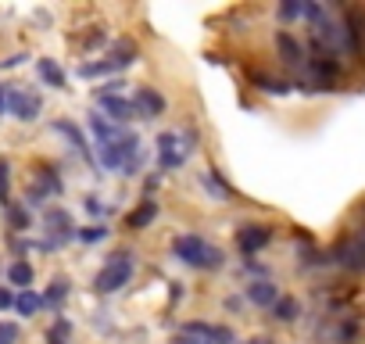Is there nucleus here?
<instances>
[{"label":"nucleus","instance_id":"bb28decb","mask_svg":"<svg viewBox=\"0 0 365 344\" xmlns=\"http://www.w3.org/2000/svg\"><path fill=\"white\" fill-rule=\"evenodd\" d=\"M68 333H72V323H68V319H58V323L47 330V344H68Z\"/></svg>","mask_w":365,"mask_h":344},{"label":"nucleus","instance_id":"c9c22d12","mask_svg":"<svg viewBox=\"0 0 365 344\" xmlns=\"http://www.w3.org/2000/svg\"><path fill=\"white\" fill-rule=\"evenodd\" d=\"M244 344H269L265 337H251V340H244Z\"/></svg>","mask_w":365,"mask_h":344},{"label":"nucleus","instance_id":"4be33fe9","mask_svg":"<svg viewBox=\"0 0 365 344\" xmlns=\"http://www.w3.org/2000/svg\"><path fill=\"white\" fill-rule=\"evenodd\" d=\"M358 337H361V326H358V319H351V315L333 326V344H358Z\"/></svg>","mask_w":365,"mask_h":344},{"label":"nucleus","instance_id":"2eb2a0df","mask_svg":"<svg viewBox=\"0 0 365 344\" xmlns=\"http://www.w3.org/2000/svg\"><path fill=\"white\" fill-rule=\"evenodd\" d=\"M154 219H158V201L143 198V201H140V205L125 216V230H147Z\"/></svg>","mask_w":365,"mask_h":344},{"label":"nucleus","instance_id":"5701e85b","mask_svg":"<svg viewBox=\"0 0 365 344\" xmlns=\"http://www.w3.org/2000/svg\"><path fill=\"white\" fill-rule=\"evenodd\" d=\"M33 276H36V273H33V265H29L26 258H19V262H11V265H8V280H11L15 287H22V290H29V287H33Z\"/></svg>","mask_w":365,"mask_h":344},{"label":"nucleus","instance_id":"6e6552de","mask_svg":"<svg viewBox=\"0 0 365 344\" xmlns=\"http://www.w3.org/2000/svg\"><path fill=\"white\" fill-rule=\"evenodd\" d=\"M269 241H272V226H265V223H247L237 230V248L244 255H258L262 248H269Z\"/></svg>","mask_w":365,"mask_h":344},{"label":"nucleus","instance_id":"72a5a7b5","mask_svg":"<svg viewBox=\"0 0 365 344\" xmlns=\"http://www.w3.org/2000/svg\"><path fill=\"white\" fill-rule=\"evenodd\" d=\"M172 344H205V340H197L190 333H179V337H172Z\"/></svg>","mask_w":365,"mask_h":344},{"label":"nucleus","instance_id":"cd10ccee","mask_svg":"<svg viewBox=\"0 0 365 344\" xmlns=\"http://www.w3.org/2000/svg\"><path fill=\"white\" fill-rule=\"evenodd\" d=\"M108 237V230L104 226H86V230H76V241H83V244H101Z\"/></svg>","mask_w":365,"mask_h":344},{"label":"nucleus","instance_id":"a211bd4d","mask_svg":"<svg viewBox=\"0 0 365 344\" xmlns=\"http://www.w3.org/2000/svg\"><path fill=\"white\" fill-rule=\"evenodd\" d=\"M36 72H40V79H43L47 86L65 90V72H61V65H58L54 58H40V61H36Z\"/></svg>","mask_w":365,"mask_h":344},{"label":"nucleus","instance_id":"b1692460","mask_svg":"<svg viewBox=\"0 0 365 344\" xmlns=\"http://www.w3.org/2000/svg\"><path fill=\"white\" fill-rule=\"evenodd\" d=\"M111 72H122L111 58H104V61H83L79 65V76L83 79H97V76H111Z\"/></svg>","mask_w":365,"mask_h":344},{"label":"nucleus","instance_id":"f3484780","mask_svg":"<svg viewBox=\"0 0 365 344\" xmlns=\"http://www.w3.org/2000/svg\"><path fill=\"white\" fill-rule=\"evenodd\" d=\"M54 133H61V136H68V143H72V147H76V151H79V154H83V158H86L90 165L97 161V158H93V151L86 147V136L79 133V126H76V122H54Z\"/></svg>","mask_w":365,"mask_h":344},{"label":"nucleus","instance_id":"dca6fc26","mask_svg":"<svg viewBox=\"0 0 365 344\" xmlns=\"http://www.w3.org/2000/svg\"><path fill=\"white\" fill-rule=\"evenodd\" d=\"M251 83H255V90H262V93H276V97H283V93L294 90L290 79H279V76H269V72H255Z\"/></svg>","mask_w":365,"mask_h":344},{"label":"nucleus","instance_id":"c756f323","mask_svg":"<svg viewBox=\"0 0 365 344\" xmlns=\"http://www.w3.org/2000/svg\"><path fill=\"white\" fill-rule=\"evenodd\" d=\"M301 8H304V4H297V0H283V4H279V19H283V22H290V19H297V15H301Z\"/></svg>","mask_w":365,"mask_h":344},{"label":"nucleus","instance_id":"9d476101","mask_svg":"<svg viewBox=\"0 0 365 344\" xmlns=\"http://www.w3.org/2000/svg\"><path fill=\"white\" fill-rule=\"evenodd\" d=\"M133 108H136L140 118H161L165 115V97L154 86H140L136 97H133Z\"/></svg>","mask_w":365,"mask_h":344},{"label":"nucleus","instance_id":"6ab92c4d","mask_svg":"<svg viewBox=\"0 0 365 344\" xmlns=\"http://www.w3.org/2000/svg\"><path fill=\"white\" fill-rule=\"evenodd\" d=\"M4 219H8V226H11L15 233H22V230L33 226V212H29L26 205H19V201H11V205L4 208Z\"/></svg>","mask_w":365,"mask_h":344},{"label":"nucleus","instance_id":"4468645a","mask_svg":"<svg viewBox=\"0 0 365 344\" xmlns=\"http://www.w3.org/2000/svg\"><path fill=\"white\" fill-rule=\"evenodd\" d=\"M90 133L97 136V143H111V140H118L125 129L118 126V122H111L108 115H101V111H93L90 115Z\"/></svg>","mask_w":365,"mask_h":344},{"label":"nucleus","instance_id":"c85d7f7f","mask_svg":"<svg viewBox=\"0 0 365 344\" xmlns=\"http://www.w3.org/2000/svg\"><path fill=\"white\" fill-rule=\"evenodd\" d=\"M201 180H205V187H208L212 194H219V198H230V194H233V191H230V187H226L222 180H219V172H205Z\"/></svg>","mask_w":365,"mask_h":344},{"label":"nucleus","instance_id":"39448f33","mask_svg":"<svg viewBox=\"0 0 365 344\" xmlns=\"http://www.w3.org/2000/svg\"><path fill=\"white\" fill-rule=\"evenodd\" d=\"M187 154H190V147L179 140V133H161L158 136V168L161 172L179 168L182 161H187Z\"/></svg>","mask_w":365,"mask_h":344},{"label":"nucleus","instance_id":"f704fd0d","mask_svg":"<svg viewBox=\"0 0 365 344\" xmlns=\"http://www.w3.org/2000/svg\"><path fill=\"white\" fill-rule=\"evenodd\" d=\"M86 212H90V216H101L104 208H101V201H97V198H86Z\"/></svg>","mask_w":365,"mask_h":344},{"label":"nucleus","instance_id":"f8f14e48","mask_svg":"<svg viewBox=\"0 0 365 344\" xmlns=\"http://www.w3.org/2000/svg\"><path fill=\"white\" fill-rule=\"evenodd\" d=\"M97 101H101V115H108L111 122H129V118H136L133 101H125V97H118V93H101Z\"/></svg>","mask_w":365,"mask_h":344},{"label":"nucleus","instance_id":"393cba45","mask_svg":"<svg viewBox=\"0 0 365 344\" xmlns=\"http://www.w3.org/2000/svg\"><path fill=\"white\" fill-rule=\"evenodd\" d=\"M15 308H19V315H36L43 308V298L33 290H22V294H15Z\"/></svg>","mask_w":365,"mask_h":344},{"label":"nucleus","instance_id":"7ed1b4c3","mask_svg":"<svg viewBox=\"0 0 365 344\" xmlns=\"http://www.w3.org/2000/svg\"><path fill=\"white\" fill-rule=\"evenodd\" d=\"M329 265H340L347 273H365V226L336 241V248L329 251Z\"/></svg>","mask_w":365,"mask_h":344},{"label":"nucleus","instance_id":"ddd939ff","mask_svg":"<svg viewBox=\"0 0 365 344\" xmlns=\"http://www.w3.org/2000/svg\"><path fill=\"white\" fill-rule=\"evenodd\" d=\"M244 298H247L251 305H258V308H272V305L279 301V290H276V283H269V280H251L247 290H244Z\"/></svg>","mask_w":365,"mask_h":344},{"label":"nucleus","instance_id":"423d86ee","mask_svg":"<svg viewBox=\"0 0 365 344\" xmlns=\"http://www.w3.org/2000/svg\"><path fill=\"white\" fill-rule=\"evenodd\" d=\"M43 226H47V233H51V241H47L43 248H61V244L76 241V226H72V216H68L65 208H47V212H43Z\"/></svg>","mask_w":365,"mask_h":344},{"label":"nucleus","instance_id":"2f4dec72","mask_svg":"<svg viewBox=\"0 0 365 344\" xmlns=\"http://www.w3.org/2000/svg\"><path fill=\"white\" fill-rule=\"evenodd\" d=\"M8 97H11V83H0V115H8Z\"/></svg>","mask_w":365,"mask_h":344},{"label":"nucleus","instance_id":"f03ea898","mask_svg":"<svg viewBox=\"0 0 365 344\" xmlns=\"http://www.w3.org/2000/svg\"><path fill=\"white\" fill-rule=\"evenodd\" d=\"M133 273H136L133 251H115V255H108V262H104L101 273L93 276V290H97V294H115V290H122V287L133 280Z\"/></svg>","mask_w":365,"mask_h":344},{"label":"nucleus","instance_id":"9b49d317","mask_svg":"<svg viewBox=\"0 0 365 344\" xmlns=\"http://www.w3.org/2000/svg\"><path fill=\"white\" fill-rule=\"evenodd\" d=\"M276 51H279V61H283V65H290V69H301V65L308 61V54H304L301 40H297V36H290V33H276Z\"/></svg>","mask_w":365,"mask_h":344},{"label":"nucleus","instance_id":"20e7f679","mask_svg":"<svg viewBox=\"0 0 365 344\" xmlns=\"http://www.w3.org/2000/svg\"><path fill=\"white\" fill-rule=\"evenodd\" d=\"M61 191H65V183H61V176H58V168H54V165H40V168L33 172L29 191H26V208L43 205L47 198H58Z\"/></svg>","mask_w":365,"mask_h":344},{"label":"nucleus","instance_id":"0eeeda50","mask_svg":"<svg viewBox=\"0 0 365 344\" xmlns=\"http://www.w3.org/2000/svg\"><path fill=\"white\" fill-rule=\"evenodd\" d=\"M40 108H43V101H40L36 93H29L26 86H11L8 111H11L19 122H36V118H40Z\"/></svg>","mask_w":365,"mask_h":344},{"label":"nucleus","instance_id":"7c9ffc66","mask_svg":"<svg viewBox=\"0 0 365 344\" xmlns=\"http://www.w3.org/2000/svg\"><path fill=\"white\" fill-rule=\"evenodd\" d=\"M19 340V326L15 323H0V344H15Z\"/></svg>","mask_w":365,"mask_h":344},{"label":"nucleus","instance_id":"412c9836","mask_svg":"<svg viewBox=\"0 0 365 344\" xmlns=\"http://www.w3.org/2000/svg\"><path fill=\"white\" fill-rule=\"evenodd\" d=\"M297 315H301V301L290 298V294H287V298L279 294V301L272 305V319H276V323H297Z\"/></svg>","mask_w":365,"mask_h":344},{"label":"nucleus","instance_id":"1a4fd4ad","mask_svg":"<svg viewBox=\"0 0 365 344\" xmlns=\"http://www.w3.org/2000/svg\"><path fill=\"white\" fill-rule=\"evenodd\" d=\"M182 333H190V337H197L205 344H237V333L230 326H212V323H187Z\"/></svg>","mask_w":365,"mask_h":344},{"label":"nucleus","instance_id":"aec40b11","mask_svg":"<svg viewBox=\"0 0 365 344\" xmlns=\"http://www.w3.org/2000/svg\"><path fill=\"white\" fill-rule=\"evenodd\" d=\"M68 287H72L68 276H54L51 287H47V294H43V305H47V308H61V305L68 301Z\"/></svg>","mask_w":365,"mask_h":344},{"label":"nucleus","instance_id":"a878e982","mask_svg":"<svg viewBox=\"0 0 365 344\" xmlns=\"http://www.w3.org/2000/svg\"><path fill=\"white\" fill-rule=\"evenodd\" d=\"M0 205H11V161L0 158Z\"/></svg>","mask_w":365,"mask_h":344},{"label":"nucleus","instance_id":"473e14b6","mask_svg":"<svg viewBox=\"0 0 365 344\" xmlns=\"http://www.w3.org/2000/svg\"><path fill=\"white\" fill-rule=\"evenodd\" d=\"M15 305V294H11V287H0V312L4 308H11Z\"/></svg>","mask_w":365,"mask_h":344},{"label":"nucleus","instance_id":"f257e3e1","mask_svg":"<svg viewBox=\"0 0 365 344\" xmlns=\"http://www.w3.org/2000/svg\"><path fill=\"white\" fill-rule=\"evenodd\" d=\"M172 255H175L182 265H190V269H222V262H226V255H222L215 244H208L205 237H197V233L175 237V241H172Z\"/></svg>","mask_w":365,"mask_h":344}]
</instances>
